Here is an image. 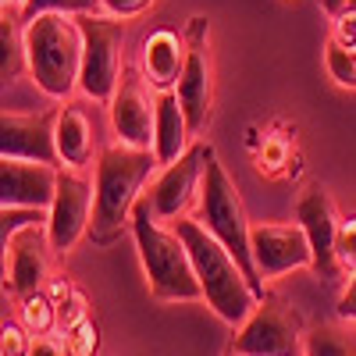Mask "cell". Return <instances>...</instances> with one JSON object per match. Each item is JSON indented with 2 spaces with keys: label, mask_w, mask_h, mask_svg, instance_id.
Wrapping results in <instances>:
<instances>
[{
  "label": "cell",
  "mask_w": 356,
  "mask_h": 356,
  "mask_svg": "<svg viewBox=\"0 0 356 356\" xmlns=\"http://www.w3.org/2000/svg\"><path fill=\"white\" fill-rule=\"evenodd\" d=\"M161 161L154 150L129 143H111L93 161V182H97V207H93V225H89V239L107 246L132 225L136 203L146 196V182L157 175Z\"/></svg>",
  "instance_id": "cell-1"
},
{
  "label": "cell",
  "mask_w": 356,
  "mask_h": 356,
  "mask_svg": "<svg viewBox=\"0 0 356 356\" xmlns=\"http://www.w3.org/2000/svg\"><path fill=\"white\" fill-rule=\"evenodd\" d=\"M175 232L182 235V243L193 257L196 278H200V289H203V303L211 307L225 324L239 328V324L257 310V303L264 300V296H257V289L250 285L239 260L232 257V250L218 239L214 232L203 228L200 218H178Z\"/></svg>",
  "instance_id": "cell-2"
},
{
  "label": "cell",
  "mask_w": 356,
  "mask_h": 356,
  "mask_svg": "<svg viewBox=\"0 0 356 356\" xmlns=\"http://www.w3.org/2000/svg\"><path fill=\"white\" fill-rule=\"evenodd\" d=\"M132 239L139 250V264L146 275V289L157 303H196L203 300V289L196 278L193 257L175 228H164V221L154 218L146 196L132 211Z\"/></svg>",
  "instance_id": "cell-3"
},
{
  "label": "cell",
  "mask_w": 356,
  "mask_h": 356,
  "mask_svg": "<svg viewBox=\"0 0 356 356\" xmlns=\"http://www.w3.org/2000/svg\"><path fill=\"white\" fill-rule=\"evenodd\" d=\"M25 61L43 97L65 104L82 79V29L75 15H36L25 22Z\"/></svg>",
  "instance_id": "cell-4"
},
{
  "label": "cell",
  "mask_w": 356,
  "mask_h": 356,
  "mask_svg": "<svg viewBox=\"0 0 356 356\" xmlns=\"http://www.w3.org/2000/svg\"><path fill=\"white\" fill-rule=\"evenodd\" d=\"M196 203H200L196 218L203 221V228L214 232L218 239L232 250V257L239 260V267L246 271L250 285L257 289V296H267L264 282L257 275V264H253V246H250L253 221L246 218V207H243V196H239L235 178L228 175V168L218 161L214 150H211V157H207V171H203V186H200V200Z\"/></svg>",
  "instance_id": "cell-5"
},
{
  "label": "cell",
  "mask_w": 356,
  "mask_h": 356,
  "mask_svg": "<svg viewBox=\"0 0 356 356\" xmlns=\"http://www.w3.org/2000/svg\"><path fill=\"white\" fill-rule=\"evenodd\" d=\"M82 29V79L79 93L93 104H107L125 75V18L107 11L79 15Z\"/></svg>",
  "instance_id": "cell-6"
},
{
  "label": "cell",
  "mask_w": 356,
  "mask_h": 356,
  "mask_svg": "<svg viewBox=\"0 0 356 356\" xmlns=\"http://www.w3.org/2000/svg\"><path fill=\"white\" fill-rule=\"evenodd\" d=\"M303 317L282 296L267 292L257 310L235 328L228 356H303Z\"/></svg>",
  "instance_id": "cell-7"
},
{
  "label": "cell",
  "mask_w": 356,
  "mask_h": 356,
  "mask_svg": "<svg viewBox=\"0 0 356 356\" xmlns=\"http://www.w3.org/2000/svg\"><path fill=\"white\" fill-rule=\"evenodd\" d=\"M93 207H97V182L86 175V168H61L57 193L50 203V221H47L50 246L57 253H72L89 235Z\"/></svg>",
  "instance_id": "cell-8"
},
{
  "label": "cell",
  "mask_w": 356,
  "mask_h": 356,
  "mask_svg": "<svg viewBox=\"0 0 356 356\" xmlns=\"http://www.w3.org/2000/svg\"><path fill=\"white\" fill-rule=\"evenodd\" d=\"M211 150H214L211 143H193L189 154H182L175 164H164L157 171V178L150 182V193H146V203H150L157 221L186 218L193 200H200V186H203V171H207Z\"/></svg>",
  "instance_id": "cell-9"
},
{
  "label": "cell",
  "mask_w": 356,
  "mask_h": 356,
  "mask_svg": "<svg viewBox=\"0 0 356 356\" xmlns=\"http://www.w3.org/2000/svg\"><path fill=\"white\" fill-rule=\"evenodd\" d=\"M186 40H189V61L175 86V93L193 125V136H203L207 125H211V114H214V61H211V47H207V18L203 15L189 18Z\"/></svg>",
  "instance_id": "cell-10"
},
{
  "label": "cell",
  "mask_w": 356,
  "mask_h": 356,
  "mask_svg": "<svg viewBox=\"0 0 356 356\" xmlns=\"http://www.w3.org/2000/svg\"><path fill=\"white\" fill-rule=\"evenodd\" d=\"M250 246H253V264L260 282H278L289 271H303L314 267V250L300 221L278 225V221H257L250 228Z\"/></svg>",
  "instance_id": "cell-11"
},
{
  "label": "cell",
  "mask_w": 356,
  "mask_h": 356,
  "mask_svg": "<svg viewBox=\"0 0 356 356\" xmlns=\"http://www.w3.org/2000/svg\"><path fill=\"white\" fill-rule=\"evenodd\" d=\"M57 250L50 246L47 225H29L22 232H15L4 243V292H11L15 300L29 292L47 289L50 275H54V257Z\"/></svg>",
  "instance_id": "cell-12"
},
{
  "label": "cell",
  "mask_w": 356,
  "mask_h": 356,
  "mask_svg": "<svg viewBox=\"0 0 356 356\" xmlns=\"http://www.w3.org/2000/svg\"><path fill=\"white\" fill-rule=\"evenodd\" d=\"M296 221L303 225L307 239H310V250H314V267L310 271L321 275L324 282H342L346 271H342L339 253H335L342 218H339V207H335L332 193L321 189V186H310L300 196V203H296Z\"/></svg>",
  "instance_id": "cell-13"
},
{
  "label": "cell",
  "mask_w": 356,
  "mask_h": 356,
  "mask_svg": "<svg viewBox=\"0 0 356 356\" xmlns=\"http://www.w3.org/2000/svg\"><path fill=\"white\" fill-rule=\"evenodd\" d=\"M111 129L118 143L154 150V118H157V93L143 72H125L114 97L107 100Z\"/></svg>",
  "instance_id": "cell-14"
},
{
  "label": "cell",
  "mask_w": 356,
  "mask_h": 356,
  "mask_svg": "<svg viewBox=\"0 0 356 356\" xmlns=\"http://www.w3.org/2000/svg\"><path fill=\"white\" fill-rule=\"evenodd\" d=\"M54 125H57V111L22 114V111H8L4 107V114H0V157L61 164L57 161Z\"/></svg>",
  "instance_id": "cell-15"
},
{
  "label": "cell",
  "mask_w": 356,
  "mask_h": 356,
  "mask_svg": "<svg viewBox=\"0 0 356 356\" xmlns=\"http://www.w3.org/2000/svg\"><path fill=\"white\" fill-rule=\"evenodd\" d=\"M57 164L43 161H22V157H0V207H36L50 211L57 193Z\"/></svg>",
  "instance_id": "cell-16"
},
{
  "label": "cell",
  "mask_w": 356,
  "mask_h": 356,
  "mask_svg": "<svg viewBox=\"0 0 356 356\" xmlns=\"http://www.w3.org/2000/svg\"><path fill=\"white\" fill-rule=\"evenodd\" d=\"M189 61V40L186 33H175V29H154L150 36L143 40V75L157 93L175 89L178 79L186 72Z\"/></svg>",
  "instance_id": "cell-17"
},
{
  "label": "cell",
  "mask_w": 356,
  "mask_h": 356,
  "mask_svg": "<svg viewBox=\"0 0 356 356\" xmlns=\"http://www.w3.org/2000/svg\"><path fill=\"white\" fill-rule=\"evenodd\" d=\"M157 93V89H154ZM196 143L193 136V125L189 118L182 111V104H178V93L175 89H164V93H157V118H154V154L164 164H175L182 154H189V146Z\"/></svg>",
  "instance_id": "cell-18"
},
{
  "label": "cell",
  "mask_w": 356,
  "mask_h": 356,
  "mask_svg": "<svg viewBox=\"0 0 356 356\" xmlns=\"http://www.w3.org/2000/svg\"><path fill=\"white\" fill-rule=\"evenodd\" d=\"M54 139H57V161L65 168H89V161L97 154L93 122H89V114L72 100H65V107L57 111Z\"/></svg>",
  "instance_id": "cell-19"
},
{
  "label": "cell",
  "mask_w": 356,
  "mask_h": 356,
  "mask_svg": "<svg viewBox=\"0 0 356 356\" xmlns=\"http://www.w3.org/2000/svg\"><path fill=\"white\" fill-rule=\"evenodd\" d=\"M22 72H29V61H25V18H22L18 8L4 4V15H0V75H4V82H11Z\"/></svg>",
  "instance_id": "cell-20"
},
{
  "label": "cell",
  "mask_w": 356,
  "mask_h": 356,
  "mask_svg": "<svg viewBox=\"0 0 356 356\" xmlns=\"http://www.w3.org/2000/svg\"><path fill=\"white\" fill-rule=\"evenodd\" d=\"M18 321L36 339L40 335H54L57 332V303L50 300L43 289L40 292H29V296H22V300H18Z\"/></svg>",
  "instance_id": "cell-21"
},
{
  "label": "cell",
  "mask_w": 356,
  "mask_h": 356,
  "mask_svg": "<svg viewBox=\"0 0 356 356\" xmlns=\"http://www.w3.org/2000/svg\"><path fill=\"white\" fill-rule=\"evenodd\" d=\"M303 356H356V339L339 324H321V328L307 332Z\"/></svg>",
  "instance_id": "cell-22"
},
{
  "label": "cell",
  "mask_w": 356,
  "mask_h": 356,
  "mask_svg": "<svg viewBox=\"0 0 356 356\" xmlns=\"http://www.w3.org/2000/svg\"><path fill=\"white\" fill-rule=\"evenodd\" d=\"M324 68L339 89H356V50L342 47L339 40H324Z\"/></svg>",
  "instance_id": "cell-23"
},
{
  "label": "cell",
  "mask_w": 356,
  "mask_h": 356,
  "mask_svg": "<svg viewBox=\"0 0 356 356\" xmlns=\"http://www.w3.org/2000/svg\"><path fill=\"white\" fill-rule=\"evenodd\" d=\"M289 164H292V139L282 136V132L264 136V146L257 154V171L267 175V178H278V175L289 171Z\"/></svg>",
  "instance_id": "cell-24"
},
{
  "label": "cell",
  "mask_w": 356,
  "mask_h": 356,
  "mask_svg": "<svg viewBox=\"0 0 356 356\" xmlns=\"http://www.w3.org/2000/svg\"><path fill=\"white\" fill-rule=\"evenodd\" d=\"M22 11V18L29 22V18H36V15H50V11H57V15H97V11H104V0H25V4L18 8Z\"/></svg>",
  "instance_id": "cell-25"
},
{
  "label": "cell",
  "mask_w": 356,
  "mask_h": 356,
  "mask_svg": "<svg viewBox=\"0 0 356 356\" xmlns=\"http://www.w3.org/2000/svg\"><path fill=\"white\" fill-rule=\"evenodd\" d=\"M50 211H36V207H0V243H8L15 232L29 225H47Z\"/></svg>",
  "instance_id": "cell-26"
},
{
  "label": "cell",
  "mask_w": 356,
  "mask_h": 356,
  "mask_svg": "<svg viewBox=\"0 0 356 356\" xmlns=\"http://www.w3.org/2000/svg\"><path fill=\"white\" fill-rule=\"evenodd\" d=\"M82 321H89V296L82 289H75L68 300L57 303V335H68Z\"/></svg>",
  "instance_id": "cell-27"
},
{
  "label": "cell",
  "mask_w": 356,
  "mask_h": 356,
  "mask_svg": "<svg viewBox=\"0 0 356 356\" xmlns=\"http://www.w3.org/2000/svg\"><path fill=\"white\" fill-rule=\"evenodd\" d=\"M36 346V335L25 328L22 321H11L4 317V332H0V353L4 356H29Z\"/></svg>",
  "instance_id": "cell-28"
},
{
  "label": "cell",
  "mask_w": 356,
  "mask_h": 356,
  "mask_svg": "<svg viewBox=\"0 0 356 356\" xmlns=\"http://www.w3.org/2000/svg\"><path fill=\"white\" fill-rule=\"evenodd\" d=\"M335 253H339V264H342L346 278L356 275V214L342 218V225H339V239H335Z\"/></svg>",
  "instance_id": "cell-29"
},
{
  "label": "cell",
  "mask_w": 356,
  "mask_h": 356,
  "mask_svg": "<svg viewBox=\"0 0 356 356\" xmlns=\"http://www.w3.org/2000/svg\"><path fill=\"white\" fill-rule=\"evenodd\" d=\"M332 40H339L342 47H349V50H356V11H342V15H335L332 18V33H328Z\"/></svg>",
  "instance_id": "cell-30"
},
{
  "label": "cell",
  "mask_w": 356,
  "mask_h": 356,
  "mask_svg": "<svg viewBox=\"0 0 356 356\" xmlns=\"http://www.w3.org/2000/svg\"><path fill=\"white\" fill-rule=\"evenodd\" d=\"M150 4H154V0H104V11L114 15V18H136Z\"/></svg>",
  "instance_id": "cell-31"
},
{
  "label": "cell",
  "mask_w": 356,
  "mask_h": 356,
  "mask_svg": "<svg viewBox=\"0 0 356 356\" xmlns=\"http://www.w3.org/2000/svg\"><path fill=\"white\" fill-rule=\"evenodd\" d=\"M43 292L50 296V300H54V303H61V300H68V296L75 292V285H72V275H65V271H54Z\"/></svg>",
  "instance_id": "cell-32"
},
{
  "label": "cell",
  "mask_w": 356,
  "mask_h": 356,
  "mask_svg": "<svg viewBox=\"0 0 356 356\" xmlns=\"http://www.w3.org/2000/svg\"><path fill=\"white\" fill-rule=\"evenodd\" d=\"M339 317L356 324V275H349V282H346V289L339 296Z\"/></svg>",
  "instance_id": "cell-33"
},
{
  "label": "cell",
  "mask_w": 356,
  "mask_h": 356,
  "mask_svg": "<svg viewBox=\"0 0 356 356\" xmlns=\"http://www.w3.org/2000/svg\"><path fill=\"white\" fill-rule=\"evenodd\" d=\"M29 356H68V353H65V339H57V335H40Z\"/></svg>",
  "instance_id": "cell-34"
},
{
  "label": "cell",
  "mask_w": 356,
  "mask_h": 356,
  "mask_svg": "<svg viewBox=\"0 0 356 356\" xmlns=\"http://www.w3.org/2000/svg\"><path fill=\"white\" fill-rule=\"evenodd\" d=\"M321 8L328 11V18H335L342 11H356V0H321Z\"/></svg>",
  "instance_id": "cell-35"
},
{
  "label": "cell",
  "mask_w": 356,
  "mask_h": 356,
  "mask_svg": "<svg viewBox=\"0 0 356 356\" xmlns=\"http://www.w3.org/2000/svg\"><path fill=\"white\" fill-rule=\"evenodd\" d=\"M246 146L253 154H260V146H264V139H260V132L257 129H246Z\"/></svg>",
  "instance_id": "cell-36"
},
{
  "label": "cell",
  "mask_w": 356,
  "mask_h": 356,
  "mask_svg": "<svg viewBox=\"0 0 356 356\" xmlns=\"http://www.w3.org/2000/svg\"><path fill=\"white\" fill-rule=\"evenodd\" d=\"M4 4H8V8H22V4H25V0H4Z\"/></svg>",
  "instance_id": "cell-37"
}]
</instances>
